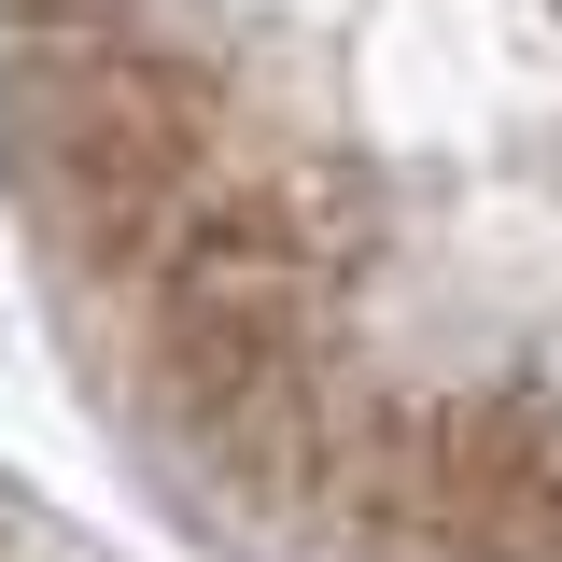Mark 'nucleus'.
Here are the masks:
<instances>
[{"label":"nucleus","mask_w":562,"mask_h":562,"mask_svg":"<svg viewBox=\"0 0 562 562\" xmlns=\"http://www.w3.org/2000/svg\"><path fill=\"white\" fill-rule=\"evenodd\" d=\"M14 155H29V198L57 211L70 254L140 281L155 239H169V225L198 211V183L225 169V99H211L198 57H169L140 14L57 29V43H14Z\"/></svg>","instance_id":"obj_1"}]
</instances>
